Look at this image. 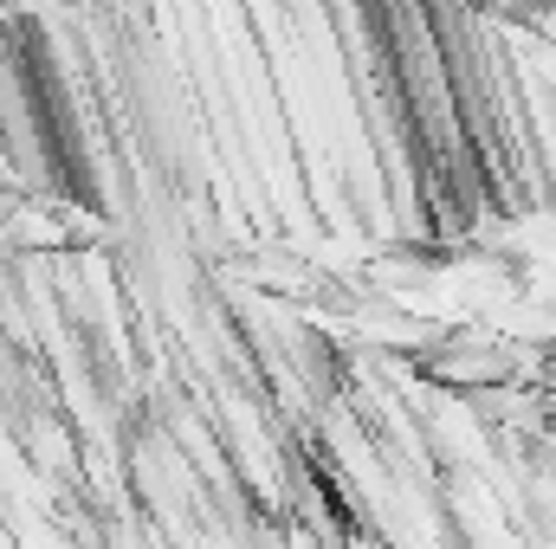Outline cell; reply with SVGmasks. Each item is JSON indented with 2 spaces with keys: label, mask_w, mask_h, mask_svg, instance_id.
Here are the masks:
<instances>
[]
</instances>
